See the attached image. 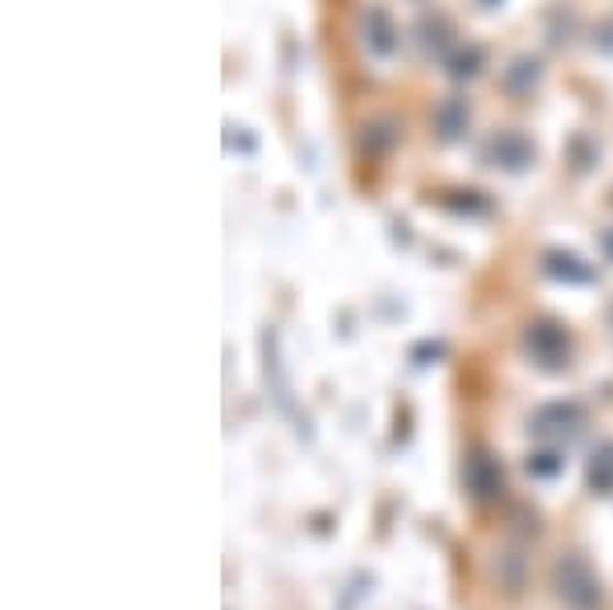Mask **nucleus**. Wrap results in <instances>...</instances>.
<instances>
[{
    "label": "nucleus",
    "mask_w": 613,
    "mask_h": 610,
    "mask_svg": "<svg viewBox=\"0 0 613 610\" xmlns=\"http://www.w3.org/2000/svg\"><path fill=\"white\" fill-rule=\"evenodd\" d=\"M560 595L569 598L572 610H593L601 602L598 595V581L589 574V566H581L577 557H569L565 566H560Z\"/></svg>",
    "instance_id": "f257e3e1"
}]
</instances>
